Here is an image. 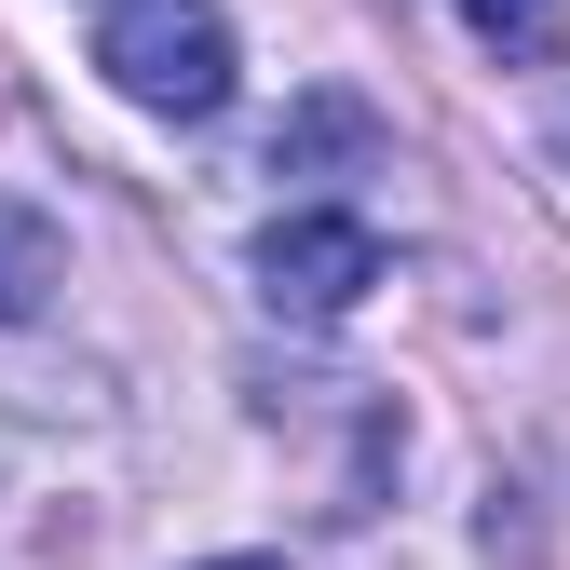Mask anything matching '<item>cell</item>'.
Returning a JSON list of instances; mask_svg holds the SVG:
<instances>
[{
	"label": "cell",
	"mask_w": 570,
	"mask_h": 570,
	"mask_svg": "<svg viewBox=\"0 0 570 570\" xmlns=\"http://www.w3.org/2000/svg\"><path fill=\"white\" fill-rule=\"evenodd\" d=\"M96 68H109V96L150 109V122H218L232 82H245L218 0H109L96 14Z\"/></svg>",
	"instance_id": "cell-1"
},
{
	"label": "cell",
	"mask_w": 570,
	"mask_h": 570,
	"mask_svg": "<svg viewBox=\"0 0 570 570\" xmlns=\"http://www.w3.org/2000/svg\"><path fill=\"white\" fill-rule=\"evenodd\" d=\"M367 285H381V232L353 218V204H285V218L258 232V299L285 326H340Z\"/></svg>",
	"instance_id": "cell-2"
},
{
	"label": "cell",
	"mask_w": 570,
	"mask_h": 570,
	"mask_svg": "<svg viewBox=\"0 0 570 570\" xmlns=\"http://www.w3.org/2000/svg\"><path fill=\"white\" fill-rule=\"evenodd\" d=\"M55 285H68V232H55V204L0 190V326H41Z\"/></svg>",
	"instance_id": "cell-3"
},
{
	"label": "cell",
	"mask_w": 570,
	"mask_h": 570,
	"mask_svg": "<svg viewBox=\"0 0 570 570\" xmlns=\"http://www.w3.org/2000/svg\"><path fill=\"white\" fill-rule=\"evenodd\" d=\"M367 136H381L367 96H340V82H326V96H299V109L272 122V150H258V164H272V177H313V164H353Z\"/></svg>",
	"instance_id": "cell-4"
},
{
	"label": "cell",
	"mask_w": 570,
	"mask_h": 570,
	"mask_svg": "<svg viewBox=\"0 0 570 570\" xmlns=\"http://www.w3.org/2000/svg\"><path fill=\"white\" fill-rule=\"evenodd\" d=\"M449 14L503 55V68H543V55H557V0H449Z\"/></svg>",
	"instance_id": "cell-5"
},
{
	"label": "cell",
	"mask_w": 570,
	"mask_h": 570,
	"mask_svg": "<svg viewBox=\"0 0 570 570\" xmlns=\"http://www.w3.org/2000/svg\"><path fill=\"white\" fill-rule=\"evenodd\" d=\"M190 570H285V557H190Z\"/></svg>",
	"instance_id": "cell-6"
},
{
	"label": "cell",
	"mask_w": 570,
	"mask_h": 570,
	"mask_svg": "<svg viewBox=\"0 0 570 570\" xmlns=\"http://www.w3.org/2000/svg\"><path fill=\"white\" fill-rule=\"evenodd\" d=\"M557 164H570V109H557Z\"/></svg>",
	"instance_id": "cell-7"
}]
</instances>
